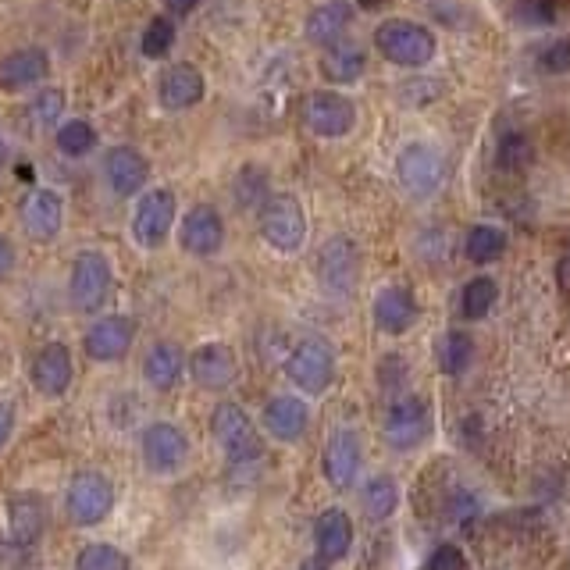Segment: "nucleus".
<instances>
[{
    "mask_svg": "<svg viewBox=\"0 0 570 570\" xmlns=\"http://www.w3.org/2000/svg\"><path fill=\"white\" fill-rule=\"evenodd\" d=\"M43 531H47V503L36 492H22L8 503V535L11 546L22 553H33L40 546Z\"/></svg>",
    "mask_w": 570,
    "mask_h": 570,
    "instance_id": "nucleus-22",
    "label": "nucleus"
},
{
    "mask_svg": "<svg viewBox=\"0 0 570 570\" xmlns=\"http://www.w3.org/2000/svg\"><path fill=\"white\" fill-rule=\"evenodd\" d=\"M296 570H328V560H321V556H314V560H303Z\"/></svg>",
    "mask_w": 570,
    "mask_h": 570,
    "instance_id": "nucleus-46",
    "label": "nucleus"
},
{
    "mask_svg": "<svg viewBox=\"0 0 570 570\" xmlns=\"http://www.w3.org/2000/svg\"><path fill=\"white\" fill-rule=\"evenodd\" d=\"M382 4L385 0H357V8H364V11H378Z\"/></svg>",
    "mask_w": 570,
    "mask_h": 570,
    "instance_id": "nucleus-47",
    "label": "nucleus"
},
{
    "mask_svg": "<svg viewBox=\"0 0 570 570\" xmlns=\"http://www.w3.org/2000/svg\"><path fill=\"white\" fill-rule=\"evenodd\" d=\"M435 360H439L442 375L460 378L474 360V339L467 332H460V328H453V332H446L435 342Z\"/></svg>",
    "mask_w": 570,
    "mask_h": 570,
    "instance_id": "nucleus-30",
    "label": "nucleus"
},
{
    "mask_svg": "<svg viewBox=\"0 0 570 570\" xmlns=\"http://www.w3.org/2000/svg\"><path fill=\"white\" fill-rule=\"evenodd\" d=\"M211 432L232 467H253L264 456L261 432H257V424L250 421V414L239 403H218L214 407Z\"/></svg>",
    "mask_w": 570,
    "mask_h": 570,
    "instance_id": "nucleus-3",
    "label": "nucleus"
},
{
    "mask_svg": "<svg viewBox=\"0 0 570 570\" xmlns=\"http://www.w3.org/2000/svg\"><path fill=\"white\" fill-rule=\"evenodd\" d=\"M417 314V296L403 285H385L382 293L375 296V325L382 328L385 335H403L407 328H414Z\"/></svg>",
    "mask_w": 570,
    "mask_h": 570,
    "instance_id": "nucleus-25",
    "label": "nucleus"
},
{
    "mask_svg": "<svg viewBox=\"0 0 570 570\" xmlns=\"http://www.w3.org/2000/svg\"><path fill=\"white\" fill-rule=\"evenodd\" d=\"M432 435V410L421 396H399L385 414V442L396 453H410V449L424 446Z\"/></svg>",
    "mask_w": 570,
    "mask_h": 570,
    "instance_id": "nucleus-10",
    "label": "nucleus"
},
{
    "mask_svg": "<svg viewBox=\"0 0 570 570\" xmlns=\"http://www.w3.org/2000/svg\"><path fill=\"white\" fill-rule=\"evenodd\" d=\"M29 382L43 399H61L75 382V360L65 342H43L29 360Z\"/></svg>",
    "mask_w": 570,
    "mask_h": 570,
    "instance_id": "nucleus-12",
    "label": "nucleus"
},
{
    "mask_svg": "<svg viewBox=\"0 0 570 570\" xmlns=\"http://www.w3.org/2000/svg\"><path fill=\"white\" fill-rule=\"evenodd\" d=\"M232 200H236L243 211H261L271 200V175L261 164H243L232 179Z\"/></svg>",
    "mask_w": 570,
    "mask_h": 570,
    "instance_id": "nucleus-29",
    "label": "nucleus"
},
{
    "mask_svg": "<svg viewBox=\"0 0 570 570\" xmlns=\"http://www.w3.org/2000/svg\"><path fill=\"white\" fill-rule=\"evenodd\" d=\"M261 232L278 253H296L307 243V214L300 200L289 193H275L261 207Z\"/></svg>",
    "mask_w": 570,
    "mask_h": 570,
    "instance_id": "nucleus-8",
    "label": "nucleus"
},
{
    "mask_svg": "<svg viewBox=\"0 0 570 570\" xmlns=\"http://www.w3.org/2000/svg\"><path fill=\"white\" fill-rule=\"evenodd\" d=\"M114 293V268L100 250H82L72 261L68 271V307L75 314H100V310L111 303Z\"/></svg>",
    "mask_w": 570,
    "mask_h": 570,
    "instance_id": "nucleus-1",
    "label": "nucleus"
},
{
    "mask_svg": "<svg viewBox=\"0 0 570 570\" xmlns=\"http://www.w3.org/2000/svg\"><path fill=\"white\" fill-rule=\"evenodd\" d=\"M424 570H467V556L464 549H456V546H439L428 556V567Z\"/></svg>",
    "mask_w": 570,
    "mask_h": 570,
    "instance_id": "nucleus-41",
    "label": "nucleus"
},
{
    "mask_svg": "<svg viewBox=\"0 0 570 570\" xmlns=\"http://www.w3.org/2000/svg\"><path fill=\"white\" fill-rule=\"evenodd\" d=\"M118 489L104 471H79L65 485V517L75 528H97L114 513Z\"/></svg>",
    "mask_w": 570,
    "mask_h": 570,
    "instance_id": "nucleus-2",
    "label": "nucleus"
},
{
    "mask_svg": "<svg viewBox=\"0 0 570 570\" xmlns=\"http://www.w3.org/2000/svg\"><path fill=\"white\" fill-rule=\"evenodd\" d=\"M556 15H560V4H556V0H517V4H513V18L521 25H531V29L553 25Z\"/></svg>",
    "mask_w": 570,
    "mask_h": 570,
    "instance_id": "nucleus-38",
    "label": "nucleus"
},
{
    "mask_svg": "<svg viewBox=\"0 0 570 570\" xmlns=\"http://www.w3.org/2000/svg\"><path fill=\"white\" fill-rule=\"evenodd\" d=\"M314 546H318V556L328 563L342 560L353 546V524L350 513L339 510V506H328L321 510V517L314 521Z\"/></svg>",
    "mask_w": 570,
    "mask_h": 570,
    "instance_id": "nucleus-26",
    "label": "nucleus"
},
{
    "mask_svg": "<svg viewBox=\"0 0 570 570\" xmlns=\"http://www.w3.org/2000/svg\"><path fill=\"white\" fill-rule=\"evenodd\" d=\"M396 175L399 186L414 200H428L446 182V157L439 147H428V143H407L396 157Z\"/></svg>",
    "mask_w": 570,
    "mask_h": 570,
    "instance_id": "nucleus-5",
    "label": "nucleus"
},
{
    "mask_svg": "<svg viewBox=\"0 0 570 570\" xmlns=\"http://www.w3.org/2000/svg\"><path fill=\"white\" fill-rule=\"evenodd\" d=\"M325 478L335 492H350L357 485L360 464H364V449H360V435L353 428H335L325 442Z\"/></svg>",
    "mask_w": 570,
    "mask_h": 570,
    "instance_id": "nucleus-16",
    "label": "nucleus"
},
{
    "mask_svg": "<svg viewBox=\"0 0 570 570\" xmlns=\"http://www.w3.org/2000/svg\"><path fill=\"white\" fill-rule=\"evenodd\" d=\"M18 221H22V232L36 243H54L65 228V200L54 189L40 186L33 193L22 196L18 204Z\"/></svg>",
    "mask_w": 570,
    "mask_h": 570,
    "instance_id": "nucleus-13",
    "label": "nucleus"
},
{
    "mask_svg": "<svg viewBox=\"0 0 570 570\" xmlns=\"http://www.w3.org/2000/svg\"><path fill=\"white\" fill-rule=\"evenodd\" d=\"M464 250L474 264H492L506 253V232L496 225H474L471 232H467Z\"/></svg>",
    "mask_w": 570,
    "mask_h": 570,
    "instance_id": "nucleus-34",
    "label": "nucleus"
},
{
    "mask_svg": "<svg viewBox=\"0 0 570 570\" xmlns=\"http://www.w3.org/2000/svg\"><path fill=\"white\" fill-rule=\"evenodd\" d=\"M207 93V79L196 65H168L161 72V82H157V100H161L164 111H189L204 100Z\"/></svg>",
    "mask_w": 570,
    "mask_h": 570,
    "instance_id": "nucleus-20",
    "label": "nucleus"
},
{
    "mask_svg": "<svg viewBox=\"0 0 570 570\" xmlns=\"http://www.w3.org/2000/svg\"><path fill=\"white\" fill-rule=\"evenodd\" d=\"M164 8H168V15H189V11L200 8V0H164Z\"/></svg>",
    "mask_w": 570,
    "mask_h": 570,
    "instance_id": "nucleus-44",
    "label": "nucleus"
},
{
    "mask_svg": "<svg viewBox=\"0 0 570 570\" xmlns=\"http://www.w3.org/2000/svg\"><path fill=\"white\" fill-rule=\"evenodd\" d=\"M175 214H179V200H175L171 189L164 186L147 189V193L136 200V211H132V239H136L143 250H157V246L171 236Z\"/></svg>",
    "mask_w": 570,
    "mask_h": 570,
    "instance_id": "nucleus-9",
    "label": "nucleus"
},
{
    "mask_svg": "<svg viewBox=\"0 0 570 570\" xmlns=\"http://www.w3.org/2000/svg\"><path fill=\"white\" fill-rule=\"evenodd\" d=\"M132 342H136V321L125 314H104L82 335V353L93 364H118L129 357Z\"/></svg>",
    "mask_w": 570,
    "mask_h": 570,
    "instance_id": "nucleus-11",
    "label": "nucleus"
},
{
    "mask_svg": "<svg viewBox=\"0 0 570 570\" xmlns=\"http://www.w3.org/2000/svg\"><path fill=\"white\" fill-rule=\"evenodd\" d=\"M367 68V54L357 47V43H332L321 57V72H325L328 82L335 86H346V82H357Z\"/></svg>",
    "mask_w": 570,
    "mask_h": 570,
    "instance_id": "nucleus-28",
    "label": "nucleus"
},
{
    "mask_svg": "<svg viewBox=\"0 0 570 570\" xmlns=\"http://www.w3.org/2000/svg\"><path fill=\"white\" fill-rule=\"evenodd\" d=\"M375 47L382 50L385 61H392L399 68H424L428 61H435V50H439L432 29H424L417 22H403V18L378 25Z\"/></svg>",
    "mask_w": 570,
    "mask_h": 570,
    "instance_id": "nucleus-4",
    "label": "nucleus"
},
{
    "mask_svg": "<svg viewBox=\"0 0 570 570\" xmlns=\"http://www.w3.org/2000/svg\"><path fill=\"white\" fill-rule=\"evenodd\" d=\"M496 300H499V285L492 282L489 275H478L471 278V282L464 285V293H460V314H464L467 321H481L496 307Z\"/></svg>",
    "mask_w": 570,
    "mask_h": 570,
    "instance_id": "nucleus-33",
    "label": "nucleus"
},
{
    "mask_svg": "<svg viewBox=\"0 0 570 570\" xmlns=\"http://www.w3.org/2000/svg\"><path fill=\"white\" fill-rule=\"evenodd\" d=\"M556 278H560V289H563V293H570V250L563 253L560 268H556Z\"/></svg>",
    "mask_w": 570,
    "mask_h": 570,
    "instance_id": "nucleus-45",
    "label": "nucleus"
},
{
    "mask_svg": "<svg viewBox=\"0 0 570 570\" xmlns=\"http://www.w3.org/2000/svg\"><path fill=\"white\" fill-rule=\"evenodd\" d=\"M50 79V54L43 47H18L0 57V90L25 93L40 90Z\"/></svg>",
    "mask_w": 570,
    "mask_h": 570,
    "instance_id": "nucleus-19",
    "label": "nucleus"
},
{
    "mask_svg": "<svg viewBox=\"0 0 570 570\" xmlns=\"http://www.w3.org/2000/svg\"><path fill=\"white\" fill-rule=\"evenodd\" d=\"M496 164L503 171H528L535 164V147L524 132H503L496 143Z\"/></svg>",
    "mask_w": 570,
    "mask_h": 570,
    "instance_id": "nucleus-36",
    "label": "nucleus"
},
{
    "mask_svg": "<svg viewBox=\"0 0 570 570\" xmlns=\"http://www.w3.org/2000/svg\"><path fill=\"white\" fill-rule=\"evenodd\" d=\"M54 143L65 157H86V154H93V150H97L100 136H97V129L86 122V118H72V122L57 125Z\"/></svg>",
    "mask_w": 570,
    "mask_h": 570,
    "instance_id": "nucleus-32",
    "label": "nucleus"
},
{
    "mask_svg": "<svg viewBox=\"0 0 570 570\" xmlns=\"http://www.w3.org/2000/svg\"><path fill=\"white\" fill-rule=\"evenodd\" d=\"M171 47H175V22H171L168 15L150 18L147 29H143V36H139V50H143V57L157 61V57H164Z\"/></svg>",
    "mask_w": 570,
    "mask_h": 570,
    "instance_id": "nucleus-37",
    "label": "nucleus"
},
{
    "mask_svg": "<svg viewBox=\"0 0 570 570\" xmlns=\"http://www.w3.org/2000/svg\"><path fill=\"white\" fill-rule=\"evenodd\" d=\"M360 506H364V513L371 517V521H389L392 513H396V506H399L396 478H389V474H378V478L367 481L364 492H360Z\"/></svg>",
    "mask_w": 570,
    "mask_h": 570,
    "instance_id": "nucleus-31",
    "label": "nucleus"
},
{
    "mask_svg": "<svg viewBox=\"0 0 570 570\" xmlns=\"http://www.w3.org/2000/svg\"><path fill=\"white\" fill-rule=\"evenodd\" d=\"M72 570H132V560L114 542H90L75 553Z\"/></svg>",
    "mask_w": 570,
    "mask_h": 570,
    "instance_id": "nucleus-35",
    "label": "nucleus"
},
{
    "mask_svg": "<svg viewBox=\"0 0 570 570\" xmlns=\"http://www.w3.org/2000/svg\"><path fill=\"white\" fill-rule=\"evenodd\" d=\"M538 68H542V72H553V75L570 72V36L549 43V47L538 54Z\"/></svg>",
    "mask_w": 570,
    "mask_h": 570,
    "instance_id": "nucleus-40",
    "label": "nucleus"
},
{
    "mask_svg": "<svg viewBox=\"0 0 570 570\" xmlns=\"http://www.w3.org/2000/svg\"><path fill=\"white\" fill-rule=\"evenodd\" d=\"M104 182L114 196H139L147 193L150 182V161L136 147H111L104 154Z\"/></svg>",
    "mask_w": 570,
    "mask_h": 570,
    "instance_id": "nucleus-18",
    "label": "nucleus"
},
{
    "mask_svg": "<svg viewBox=\"0 0 570 570\" xmlns=\"http://www.w3.org/2000/svg\"><path fill=\"white\" fill-rule=\"evenodd\" d=\"M139 456L150 474H175L189 460V435L171 421H150L139 435Z\"/></svg>",
    "mask_w": 570,
    "mask_h": 570,
    "instance_id": "nucleus-7",
    "label": "nucleus"
},
{
    "mask_svg": "<svg viewBox=\"0 0 570 570\" xmlns=\"http://www.w3.org/2000/svg\"><path fill=\"white\" fill-rule=\"evenodd\" d=\"M353 22V8L350 4H342V0H328L321 8H314L307 15V25H303V33L314 47H332L346 36Z\"/></svg>",
    "mask_w": 570,
    "mask_h": 570,
    "instance_id": "nucleus-27",
    "label": "nucleus"
},
{
    "mask_svg": "<svg viewBox=\"0 0 570 570\" xmlns=\"http://www.w3.org/2000/svg\"><path fill=\"white\" fill-rule=\"evenodd\" d=\"M285 375L293 378L296 389L310 392V396H321L335 382V350L325 339L310 335V339L293 346V353L285 360Z\"/></svg>",
    "mask_w": 570,
    "mask_h": 570,
    "instance_id": "nucleus-6",
    "label": "nucleus"
},
{
    "mask_svg": "<svg viewBox=\"0 0 570 570\" xmlns=\"http://www.w3.org/2000/svg\"><path fill=\"white\" fill-rule=\"evenodd\" d=\"M303 125L321 139H342L357 125V107H353V100L332 90L310 93L307 104H303Z\"/></svg>",
    "mask_w": 570,
    "mask_h": 570,
    "instance_id": "nucleus-14",
    "label": "nucleus"
},
{
    "mask_svg": "<svg viewBox=\"0 0 570 570\" xmlns=\"http://www.w3.org/2000/svg\"><path fill=\"white\" fill-rule=\"evenodd\" d=\"M189 371V357L175 342H154L143 357V378L154 392H171Z\"/></svg>",
    "mask_w": 570,
    "mask_h": 570,
    "instance_id": "nucleus-24",
    "label": "nucleus"
},
{
    "mask_svg": "<svg viewBox=\"0 0 570 570\" xmlns=\"http://www.w3.org/2000/svg\"><path fill=\"white\" fill-rule=\"evenodd\" d=\"M189 375H193V382L200 385V389L225 392L239 375L236 353L228 350L225 342H204V346L189 357Z\"/></svg>",
    "mask_w": 570,
    "mask_h": 570,
    "instance_id": "nucleus-21",
    "label": "nucleus"
},
{
    "mask_svg": "<svg viewBox=\"0 0 570 570\" xmlns=\"http://www.w3.org/2000/svg\"><path fill=\"white\" fill-rule=\"evenodd\" d=\"M360 278V253L350 236H332L318 253V282L325 285L332 296L353 293V285Z\"/></svg>",
    "mask_w": 570,
    "mask_h": 570,
    "instance_id": "nucleus-15",
    "label": "nucleus"
},
{
    "mask_svg": "<svg viewBox=\"0 0 570 570\" xmlns=\"http://www.w3.org/2000/svg\"><path fill=\"white\" fill-rule=\"evenodd\" d=\"M264 428L278 442H300L310 428V407L300 396H275L264 407Z\"/></svg>",
    "mask_w": 570,
    "mask_h": 570,
    "instance_id": "nucleus-23",
    "label": "nucleus"
},
{
    "mask_svg": "<svg viewBox=\"0 0 570 570\" xmlns=\"http://www.w3.org/2000/svg\"><path fill=\"white\" fill-rule=\"evenodd\" d=\"M15 428H18L15 407H11L8 399H0V449L11 446V439H15Z\"/></svg>",
    "mask_w": 570,
    "mask_h": 570,
    "instance_id": "nucleus-43",
    "label": "nucleus"
},
{
    "mask_svg": "<svg viewBox=\"0 0 570 570\" xmlns=\"http://www.w3.org/2000/svg\"><path fill=\"white\" fill-rule=\"evenodd\" d=\"M33 114H36V122L40 125H54L57 129V118L65 114V90H54V86L40 90L33 100Z\"/></svg>",
    "mask_w": 570,
    "mask_h": 570,
    "instance_id": "nucleus-39",
    "label": "nucleus"
},
{
    "mask_svg": "<svg viewBox=\"0 0 570 570\" xmlns=\"http://www.w3.org/2000/svg\"><path fill=\"white\" fill-rule=\"evenodd\" d=\"M15 268H18V250L15 243H11V236L0 232V282H8V278L15 275Z\"/></svg>",
    "mask_w": 570,
    "mask_h": 570,
    "instance_id": "nucleus-42",
    "label": "nucleus"
},
{
    "mask_svg": "<svg viewBox=\"0 0 570 570\" xmlns=\"http://www.w3.org/2000/svg\"><path fill=\"white\" fill-rule=\"evenodd\" d=\"M179 243L189 257H214L225 246V221H221L218 207L211 204L189 207L179 225Z\"/></svg>",
    "mask_w": 570,
    "mask_h": 570,
    "instance_id": "nucleus-17",
    "label": "nucleus"
}]
</instances>
